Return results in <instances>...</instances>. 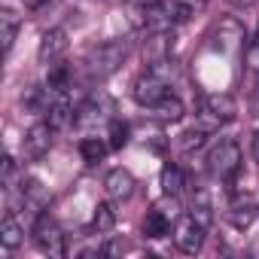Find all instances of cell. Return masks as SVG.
<instances>
[{"label": "cell", "instance_id": "obj_1", "mask_svg": "<svg viewBox=\"0 0 259 259\" xmlns=\"http://www.w3.org/2000/svg\"><path fill=\"white\" fill-rule=\"evenodd\" d=\"M125 58H128V43L125 40H107V43H98L85 52L82 70H85L89 82H104L122 67Z\"/></svg>", "mask_w": 259, "mask_h": 259}, {"label": "cell", "instance_id": "obj_2", "mask_svg": "<svg viewBox=\"0 0 259 259\" xmlns=\"http://www.w3.org/2000/svg\"><path fill=\"white\" fill-rule=\"evenodd\" d=\"M171 79H174V64H171V58H168V61L147 64V73H141L138 82H135V101H138L141 107H153L156 101H162V98L171 92Z\"/></svg>", "mask_w": 259, "mask_h": 259}, {"label": "cell", "instance_id": "obj_3", "mask_svg": "<svg viewBox=\"0 0 259 259\" xmlns=\"http://www.w3.org/2000/svg\"><path fill=\"white\" fill-rule=\"evenodd\" d=\"M49 201H52V192L37 180V177H22L19 180V186L13 189V204H16V213H25V217H31V220H37V217H43L46 213V207H49Z\"/></svg>", "mask_w": 259, "mask_h": 259}, {"label": "cell", "instance_id": "obj_4", "mask_svg": "<svg viewBox=\"0 0 259 259\" xmlns=\"http://www.w3.org/2000/svg\"><path fill=\"white\" fill-rule=\"evenodd\" d=\"M241 147L235 141H220L210 153H207V174L220 183H232L241 174Z\"/></svg>", "mask_w": 259, "mask_h": 259}, {"label": "cell", "instance_id": "obj_5", "mask_svg": "<svg viewBox=\"0 0 259 259\" xmlns=\"http://www.w3.org/2000/svg\"><path fill=\"white\" fill-rule=\"evenodd\" d=\"M238 116V104L232 95H204L201 98V107H198V125L207 128V132H217L220 125L232 122Z\"/></svg>", "mask_w": 259, "mask_h": 259}, {"label": "cell", "instance_id": "obj_6", "mask_svg": "<svg viewBox=\"0 0 259 259\" xmlns=\"http://www.w3.org/2000/svg\"><path fill=\"white\" fill-rule=\"evenodd\" d=\"M113 113H116L113 101H110L107 95H98V98H89V101L76 110L73 125L79 128V132H95V128H101V125H110V122H113Z\"/></svg>", "mask_w": 259, "mask_h": 259}, {"label": "cell", "instance_id": "obj_7", "mask_svg": "<svg viewBox=\"0 0 259 259\" xmlns=\"http://www.w3.org/2000/svg\"><path fill=\"white\" fill-rule=\"evenodd\" d=\"M34 244L49 256H64L67 253V235L61 232V226L49 213L34 220Z\"/></svg>", "mask_w": 259, "mask_h": 259}, {"label": "cell", "instance_id": "obj_8", "mask_svg": "<svg viewBox=\"0 0 259 259\" xmlns=\"http://www.w3.org/2000/svg\"><path fill=\"white\" fill-rule=\"evenodd\" d=\"M204 235H207V229L198 223V220H192L189 213L186 217H180L177 223H174V232H171V238H174V247L180 250V253H198L201 247H204Z\"/></svg>", "mask_w": 259, "mask_h": 259}, {"label": "cell", "instance_id": "obj_9", "mask_svg": "<svg viewBox=\"0 0 259 259\" xmlns=\"http://www.w3.org/2000/svg\"><path fill=\"white\" fill-rule=\"evenodd\" d=\"M52 132H55V128H52L46 119L37 122V125H31L28 132H25V138H22V156H25L28 162L43 159V156L52 150Z\"/></svg>", "mask_w": 259, "mask_h": 259}, {"label": "cell", "instance_id": "obj_10", "mask_svg": "<svg viewBox=\"0 0 259 259\" xmlns=\"http://www.w3.org/2000/svg\"><path fill=\"white\" fill-rule=\"evenodd\" d=\"M256 213H259V207H256L253 195H247V192H235V195H232V201H229V210H226L229 223H232L235 229H241V232L253 226Z\"/></svg>", "mask_w": 259, "mask_h": 259}, {"label": "cell", "instance_id": "obj_11", "mask_svg": "<svg viewBox=\"0 0 259 259\" xmlns=\"http://www.w3.org/2000/svg\"><path fill=\"white\" fill-rule=\"evenodd\" d=\"M64 52H67V31L64 28H49L40 40V64H58L64 61Z\"/></svg>", "mask_w": 259, "mask_h": 259}, {"label": "cell", "instance_id": "obj_12", "mask_svg": "<svg viewBox=\"0 0 259 259\" xmlns=\"http://www.w3.org/2000/svg\"><path fill=\"white\" fill-rule=\"evenodd\" d=\"M135 177H132V171H125V168H113L107 177H104V189H107V195L113 198V201H128L135 195Z\"/></svg>", "mask_w": 259, "mask_h": 259}, {"label": "cell", "instance_id": "obj_13", "mask_svg": "<svg viewBox=\"0 0 259 259\" xmlns=\"http://www.w3.org/2000/svg\"><path fill=\"white\" fill-rule=\"evenodd\" d=\"M147 110H150V116H153L156 122H180L183 113H186V110H183V101H180L177 95H171V92H168L162 101H156L153 107H147Z\"/></svg>", "mask_w": 259, "mask_h": 259}, {"label": "cell", "instance_id": "obj_14", "mask_svg": "<svg viewBox=\"0 0 259 259\" xmlns=\"http://www.w3.org/2000/svg\"><path fill=\"white\" fill-rule=\"evenodd\" d=\"M189 217L198 220L204 229L213 223V201H210V192L204 186H195L192 189V198H189Z\"/></svg>", "mask_w": 259, "mask_h": 259}, {"label": "cell", "instance_id": "obj_15", "mask_svg": "<svg viewBox=\"0 0 259 259\" xmlns=\"http://www.w3.org/2000/svg\"><path fill=\"white\" fill-rule=\"evenodd\" d=\"M171 31H159L150 37V43L144 46V58L147 64H156V61H168L171 58Z\"/></svg>", "mask_w": 259, "mask_h": 259}, {"label": "cell", "instance_id": "obj_16", "mask_svg": "<svg viewBox=\"0 0 259 259\" xmlns=\"http://www.w3.org/2000/svg\"><path fill=\"white\" fill-rule=\"evenodd\" d=\"M76 113L70 110V101H67V95H55L52 98V104L46 107V113H43V119L52 125V128H64V125H70V119H73Z\"/></svg>", "mask_w": 259, "mask_h": 259}, {"label": "cell", "instance_id": "obj_17", "mask_svg": "<svg viewBox=\"0 0 259 259\" xmlns=\"http://www.w3.org/2000/svg\"><path fill=\"white\" fill-rule=\"evenodd\" d=\"M22 241H25V226L19 223L16 210H10L4 217V223H0V244H4L7 250H16Z\"/></svg>", "mask_w": 259, "mask_h": 259}, {"label": "cell", "instance_id": "obj_18", "mask_svg": "<svg viewBox=\"0 0 259 259\" xmlns=\"http://www.w3.org/2000/svg\"><path fill=\"white\" fill-rule=\"evenodd\" d=\"M19 28H22V19L13 10H0V43H4V52L7 55L13 52V43L19 37Z\"/></svg>", "mask_w": 259, "mask_h": 259}, {"label": "cell", "instance_id": "obj_19", "mask_svg": "<svg viewBox=\"0 0 259 259\" xmlns=\"http://www.w3.org/2000/svg\"><path fill=\"white\" fill-rule=\"evenodd\" d=\"M107 150H110V144L104 138H82L79 141V156H82L85 165H98L107 156Z\"/></svg>", "mask_w": 259, "mask_h": 259}, {"label": "cell", "instance_id": "obj_20", "mask_svg": "<svg viewBox=\"0 0 259 259\" xmlns=\"http://www.w3.org/2000/svg\"><path fill=\"white\" fill-rule=\"evenodd\" d=\"M92 229H95L98 235H107V232H113V229H116V210H113V204L101 201V204L95 207V217H92Z\"/></svg>", "mask_w": 259, "mask_h": 259}, {"label": "cell", "instance_id": "obj_21", "mask_svg": "<svg viewBox=\"0 0 259 259\" xmlns=\"http://www.w3.org/2000/svg\"><path fill=\"white\" fill-rule=\"evenodd\" d=\"M171 4L177 10V19L180 22H189V19H195V16H201L207 10L210 0H171Z\"/></svg>", "mask_w": 259, "mask_h": 259}, {"label": "cell", "instance_id": "obj_22", "mask_svg": "<svg viewBox=\"0 0 259 259\" xmlns=\"http://www.w3.org/2000/svg\"><path fill=\"white\" fill-rule=\"evenodd\" d=\"M183 189V171L177 165H165L162 168V192L165 195H180Z\"/></svg>", "mask_w": 259, "mask_h": 259}, {"label": "cell", "instance_id": "obj_23", "mask_svg": "<svg viewBox=\"0 0 259 259\" xmlns=\"http://www.w3.org/2000/svg\"><path fill=\"white\" fill-rule=\"evenodd\" d=\"M207 128H201V125H195V128H189V132H183L180 135V141H177V147L183 150V153H192V150H198L204 141H207Z\"/></svg>", "mask_w": 259, "mask_h": 259}, {"label": "cell", "instance_id": "obj_24", "mask_svg": "<svg viewBox=\"0 0 259 259\" xmlns=\"http://www.w3.org/2000/svg\"><path fill=\"white\" fill-rule=\"evenodd\" d=\"M107 128H110V141H107L110 150H122L128 144V138H132V128H128L125 122H119V119H113Z\"/></svg>", "mask_w": 259, "mask_h": 259}, {"label": "cell", "instance_id": "obj_25", "mask_svg": "<svg viewBox=\"0 0 259 259\" xmlns=\"http://www.w3.org/2000/svg\"><path fill=\"white\" fill-rule=\"evenodd\" d=\"M244 64H247V70L250 73H259V31L247 40V46H244Z\"/></svg>", "mask_w": 259, "mask_h": 259}, {"label": "cell", "instance_id": "obj_26", "mask_svg": "<svg viewBox=\"0 0 259 259\" xmlns=\"http://www.w3.org/2000/svg\"><path fill=\"white\" fill-rule=\"evenodd\" d=\"M128 4L135 7V13H138V25H141V22H144V13H147L150 7H156L159 0H128Z\"/></svg>", "mask_w": 259, "mask_h": 259}, {"label": "cell", "instance_id": "obj_27", "mask_svg": "<svg viewBox=\"0 0 259 259\" xmlns=\"http://www.w3.org/2000/svg\"><path fill=\"white\" fill-rule=\"evenodd\" d=\"M250 116H259V82H256L253 98H250Z\"/></svg>", "mask_w": 259, "mask_h": 259}, {"label": "cell", "instance_id": "obj_28", "mask_svg": "<svg viewBox=\"0 0 259 259\" xmlns=\"http://www.w3.org/2000/svg\"><path fill=\"white\" fill-rule=\"evenodd\" d=\"M229 7H235V10H247V7H253L256 0H226Z\"/></svg>", "mask_w": 259, "mask_h": 259}, {"label": "cell", "instance_id": "obj_29", "mask_svg": "<svg viewBox=\"0 0 259 259\" xmlns=\"http://www.w3.org/2000/svg\"><path fill=\"white\" fill-rule=\"evenodd\" d=\"M250 153H253V159L259 162V132L253 135V141H250Z\"/></svg>", "mask_w": 259, "mask_h": 259}, {"label": "cell", "instance_id": "obj_30", "mask_svg": "<svg viewBox=\"0 0 259 259\" xmlns=\"http://www.w3.org/2000/svg\"><path fill=\"white\" fill-rule=\"evenodd\" d=\"M46 4H49V0H25V7H28V10H43Z\"/></svg>", "mask_w": 259, "mask_h": 259}]
</instances>
